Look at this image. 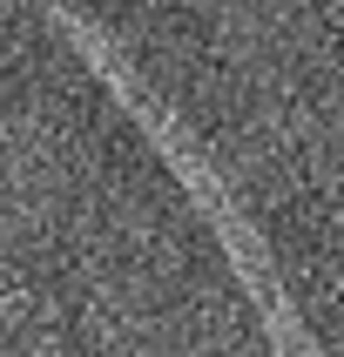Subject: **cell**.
<instances>
[{"label": "cell", "instance_id": "6da1fadb", "mask_svg": "<svg viewBox=\"0 0 344 357\" xmlns=\"http://www.w3.org/2000/svg\"><path fill=\"white\" fill-rule=\"evenodd\" d=\"M257 310H263V331H270V344H277V357H317V344H311V331H304V317L290 310V297H283V283H270V290H257Z\"/></svg>", "mask_w": 344, "mask_h": 357}, {"label": "cell", "instance_id": "7a4b0ae2", "mask_svg": "<svg viewBox=\"0 0 344 357\" xmlns=\"http://www.w3.org/2000/svg\"><path fill=\"white\" fill-rule=\"evenodd\" d=\"M20 310H27V297H20V290H0V331H7Z\"/></svg>", "mask_w": 344, "mask_h": 357}]
</instances>
